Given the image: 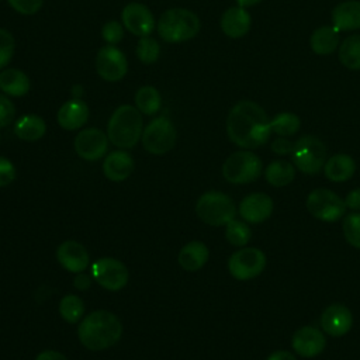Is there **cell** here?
Wrapping results in <instances>:
<instances>
[{
	"mask_svg": "<svg viewBox=\"0 0 360 360\" xmlns=\"http://www.w3.org/2000/svg\"><path fill=\"white\" fill-rule=\"evenodd\" d=\"M59 264L70 273H82L87 269L90 259L86 248L76 240H65L56 249Z\"/></svg>",
	"mask_w": 360,
	"mask_h": 360,
	"instance_id": "ac0fdd59",
	"label": "cell"
},
{
	"mask_svg": "<svg viewBox=\"0 0 360 360\" xmlns=\"http://www.w3.org/2000/svg\"><path fill=\"white\" fill-rule=\"evenodd\" d=\"M339 31L333 25L316 28L309 38V46L316 55H329L339 46Z\"/></svg>",
	"mask_w": 360,
	"mask_h": 360,
	"instance_id": "484cf974",
	"label": "cell"
},
{
	"mask_svg": "<svg viewBox=\"0 0 360 360\" xmlns=\"http://www.w3.org/2000/svg\"><path fill=\"white\" fill-rule=\"evenodd\" d=\"M15 117V107L7 94L0 93V128L10 125Z\"/></svg>",
	"mask_w": 360,
	"mask_h": 360,
	"instance_id": "74e56055",
	"label": "cell"
},
{
	"mask_svg": "<svg viewBox=\"0 0 360 360\" xmlns=\"http://www.w3.org/2000/svg\"><path fill=\"white\" fill-rule=\"evenodd\" d=\"M342 231L346 242L350 246L360 249V212L354 211L345 215L342 222Z\"/></svg>",
	"mask_w": 360,
	"mask_h": 360,
	"instance_id": "836d02e7",
	"label": "cell"
},
{
	"mask_svg": "<svg viewBox=\"0 0 360 360\" xmlns=\"http://www.w3.org/2000/svg\"><path fill=\"white\" fill-rule=\"evenodd\" d=\"M35 360H68L65 354H62L60 352L56 350H44L41 352Z\"/></svg>",
	"mask_w": 360,
	"mask_h": 360,
	"instance_id": "ee69618b",
	"label": "cell"
},
{
	"mask_svg": "<svg viewBox=\"0 0 360 360\" xmlns=\"http://www.w3.org/2000/svg\"><path fill=\"white\" fill-rule=\"evenodd\" d=\"M125 28L138 37H148L155 28V18L152 11L141 3H129L124 7L121 14Z\"/></svg>",
	"mask_w": 360,
	"mask_h": 360,
	"instance_id": "e0dca14e",
	"label": "cell"
},
{
	"mask_svg": "<svg viewBox=\"0 0 360 360\" xmlns=\"http://www.w3.org/2000/svg\"><path fill=\"white\" fill-rule=\"evenodd\" d=\"M96 70L101 79L118 82L127 75L128 60L121 49L114 45H105L97 52Z\"/></svg>",
	"mask_w": 360,
	"mask_h": 360,
	"instance_id": "7c38bea8",
	"label": "cell"
},
{
	"mask_svg": "<svg viewBox=\"0 0 360 360\" xmlns=\"http://www.w3.org/2000/svg\"><path fill=\"white\" fill-rule=\"evenodd\" d=\"M262 0H236V3H238V6H240V7H250V6H256V4H259Z\"/></svg>",
	"mask_w": 360,
	"mask_h": 360,
	"instance_id": "7dc6e473",
	"label": "cell"
},
{
	"mask_svg": "<svg viewBox=\"0 0 360 360\" xmlns=\"http://www.w3.org/2000/svg\"><path fill=\"white\" fill-rule=\"evenodd\" d=\"M46 124L45 121L35 114H27L17 120L14 125L15 135L22 141H38L45 135Z\"/></svg>",
	"mask_w": 360,
	"mask_h": 360,
	"instance_id": "4316f807",
	"label": "cell"
},
{
	"mask_svg": "<svg viewBox=\"0 0 360 360\" xmlns=\"http://www.w3.org/2000/svg\"><path fill=\"white\" fill-rule=\"evenodd\" d=\"M264 177L267 183H270L274 187L288 186L295 179V166L283 159L273 160L266 167Z\"/></svg>",
	"mask_w": 360,
	"mask_h": 360,
	"instance_id": "83f0119b",
	"label": "cell"
},
{
	"mask_svg": "<svg viewBox=\"0 0 360 360\" xmlns=\"http://www.w3.org/2000/svg\"><path fill=\"white\" fill-rule=\"evenodd\" d=\"M332 25L340 31L360 28V0H345L332 11Z\"/></svg>",
	"mask_w": 360,
	"mask_h": 360,
	"instance_id": "7402d4cb",
	"label": "cell"
},
{
	"mask_svg": "<svg viewBox=\"0 0 360 360\" xmlns=\"http://www.w3.org/2000/svg\"><path fill=\"white\" fill-rule=\"evenodd\" d=\"M15 174L17 172L11 160H8L4 156H0V187H6L10 183H13L15 179Z\"/></svg>",
	"mask_w": 360,
	"mask_h": 360,
	"instance_id": "ab89813d",
	"label": "cell"
},
{
	"mask_svg": "<svg viewBox=\"0 0 360 360\" xmlns=\"http://www.w3.org/2000/svg\"><path fill=\"white\" fill-rule=\"evenodd\" d=\"M59 314L69 323H76L82 321L84 315L83 300L75 294L65 295L59 302Z\"/></svg>",
	"mask_w": 360,
	"mask_h": 360,
	"instance_id": "1f68e13d",
	"label": "cell"
},
{
	"mask_svg": "<svg viewBox=\"0 0 360 360\" xmlns=\"http://www.w3.org/2000/svg\"><path fill=\"white\" fill-rule=\"evenodd\" d=\"M267 263L266 255L259 248H242L231 255L228 260V270L231 276L240 281H248L264 270Z\"/></svg>",
	"mask_w": 360,
	"mask_h": 360,
	"instance_id": "9c48e42d",
	"label": "cell"
},
{
	"mask_svg": "<svg viewBox=\"0 0 360 360\" xmlns=\"http://www.w3.org/2000/svg\"><path fill=\"white\" fill-rule=\"evenodd\" d=\"M339 60L350 70H360V34L343 39L339 45Z\"/></svg>",
	"mask_w": 360,
	"mask_h": 360,
	"instance_id": "f1b7e54d",
	"label": "cell"
},
{
	"mask_svg": "<svg viewBox=\"0 0 360 360\" xmlns=\"http://www.w3.org/2000/svg\"><path fill=\"white\" fill-rule=\"evenodd\" d=\"M262 170V159L249 149L233 152L222 165V174L232 184L252 183L260 177Z\"/></svg>",
	"mask_w": 360,
	"mask_h": 360,
	"instance_id": "52a82bcc",
	"label": "cell"
},
{
	"mask_svg": "<svg viewBox=\"0 0 360 360\" xmlns=\"http://www.w3.org/2000/svg\"><path fill=\"white\" fill-rule=\"evenodd\" d=\"M292 350L301 357L311 359L321 354L326 347V338L323 330L315 326H301L291 338Z\"/></svg>",
	"mask_w": 360,
	"mask_h": 360,
	"instance_id": "5bb4252c",
	"label": "cell"
},
{
	"mask_svg": "<svg viewBox=\"0 0 360 360\" xmlns=\"http://www.w3.org/2000/svg\"><path fill=\"white\" fill-rule=\"evenodd\" d=\"M91 274L103 288L110 291L124 288L129 280L127 266L114 257H101L96 260L91 266Z\"/></svg>",
	"mask_w": 360,
	"mask_h": 360,
	"instance_id": "8fae6325",
	"label": "cell"
},
{
	"mask_svg": "<svg viewBox=\"0 0 360 360\" xmlns=\"http://www.w3.org/2000/svg\"><path fill=\"white\" fill-rule=\"evenodd\" d=\"M83 87L80 86V84H75L73 87H72V96H73V98H82V96H83Z\"/></svg>",
	"mask_w": 360,
	"mask_h": 360,
	"instance_id": "bcb514c9",
	"label": "cell"
},
{
	"mask_svg": "<svg viewBox=\"0 0 360 360\" xmlns=\"http://www.w3.org/2000/svg\"><path fill=\"white\" fill-rule=\"evenodd\" d=\"M195 212L202 222L211 226H222L235 218L236 205L225 193L207 191L197 200Z\"/></svg>",
	"mask_w": 360,
	"mask_h": 360,
	"instance_id": "5b68a950",
	"label": "cell"
},
{
	"mask_svg": "<svg viewBox=\"0 0 360 360\" xmlns=\"http://www.w3.org/2000/svg\"><path fill=\"white\" fill-rule=\"evenodd\" d=\"M226 134L239 148L256 149L270 138V118L257 103L252 100L238 101L228 114Z\"/></svg>",
	"mask_w": 360,
	"mask_h": 360,
	"instance_id": "6da1fadb",
	"label": "cell"
},
{
	"mask_svg": "<svg viewBox=\"0 0 360 360\" xmlns=\"http://www.w3.org/2000/svg\"><path fill=\"white\" fill-rule=\"evenodd\" d=\"M252 25V17L245 7L233 6L224 11L221 17V30L229 38L245 37Z\"/></svg>",
	"mask_w": 360,
	"mask_h": 360,
	"instance_id": "d6986e66",
	"label": "cell"
},
{
	"mask_svg": "<svg viewBox=\"0 0 360 360\" xmlns=\"http://www.w3.org/2000/svg\"><path fill=\"white\" fill-rule=\"evenodd\" d=\"M210 257V250L205 243L200 240H191L186 243L179 252V264L187 271L200 270Z\"/></svg>",
	"mask_w": 360,
	"mask_h": 360,
	"instance_id": "cb8c5ba5",
	"label": "cell"
},
{
	"mask_svg": "<svg viewBox=\"0 0 360 360\" xmlns=\"http://www.w3.org/2000/svg\"><path fill=\"white\" fill-rule=\"evenodd\" d=\"M136 108L145 115L156 114L162 107L160 93L153 86H143L135 94Z\"/></svg>",
	"mask_w": 360,
	"mask_h": 360,
	"instance_id": "f546056e",
	"label": "cell"
},
{
	"mask_svg": "<svg viewBox=\"0 0 360 360\" xmlns=\"http://www.w3.org/2000/svg\"><path fill=\"white\" fill-rule=\"evenodd\" d=\"M159 55H160V45H159V42L155 38H150L149 35L148 37H141V39L138 41V45H136V56H138V59L142 63L149 65V63L156 62Z\"/></svg>",
	"mask_w": 360,
	"mask_h": 360,
	"instance_id": "e575fe53",
	"label": "cell"
},
{
	"mask_svg": "<svg viewBox=\"0 0 360 360\" xmlns=\"http://www.w3.org/2000/svg\"><path fill=\"white\" fill-rule=\"evenodd\" d=\"M73 285L77 288V290H87L90 285H91V278L90 276L87 274H83V273H77V276L73 278Z\"/></svg>",
	"mask_w": 360,
	"mask_h": 360,
	"instance_id": "7bdbcfd3",
	"label": "cell"
},
{
	"mask_svg": "<svg viewBox=\"0 0 360 360\" xmlns=\"http://www.w3.org/2000/svg\"><path fill=\"white\" fill-rule=\"evenodd\" d=\"M266 360H297V357L288 350H276Z\"/></svg>",
	"mask_w": 360,
	"mask_h": 360,
	"instance_id": "f6af8a7d",
	"label": "cell"
},
{
	"mask_svg": "<svg viewBox=\"0 0 360 360\" xmlns=\"http://www.w3.org/2000/svg\"><path fill=\"white\" fill-rule=\"evenodd\" d=\"M101 37L103 39L110 44V45H115L118 44L122 37H124V28L122 25L118 22V21H108L103 25V30H101Z\"/></svg>",
	"mask_w": 360,
	"mask_h": 360,
	"instance_id": "8d00e7d4",
	"label": "cell"
},
{
	"mask_svg": "<svg viewBox=\"0 0 360 360\" xmlns=\"http://www.w3.org/2000/svg\"><path fill=\"white\" fill-rule=\"evenodd\" d=\"M225 238L231 245L242 248L250 240L252 231L246 222L233 218L225 225Z\"/></svg>",
	"mask_w": 360,
	"mask_h": 360,
	"instance_id": "d6a6232c",
	"label": "cell"
},
{
	"mask_svg": "<svg viewBox=\"0 0 360 360\" xmlns=\"http://www.w3.org/2000/svg\"><path fill=\"white\" fill-rule=\"evenodd\" d=\"M73 146L82 159L97 160L107 152L108 136L98 128H86L76 135Z\"/></svg>",
	"mask_w": 360,
	"mask_h": 360,
	"instance_id": "4fadbf2b",
	"label": "cell"
},
{
	"mask_svg": "<svg viewBox=\"0 0 360 360\" xmlns=\"http://www.w3.org/2000/svg\"><path fill=\"white\" fill-rule=\"evenodd\" d=\"M270 127H271V132L277 134L278 136L288 138L298 132V129L301 127V120L294 112L283 111V112L276 114L270 120Z\"/></svg>",
	"mask_w": 360,
	"mask_h": 360,
	"instance_id": "4dcf8cb0",
	"label": "cell"
},
{
	"mask_svg": "<svg viewBox=\"0 0 360 360\" xmlns=\"http://www.w3.org/2000/svg\"><path fill=\"white\" fill-rule=\"evenodd\" d=\"M176 128L166 117L152 120L142 132V145L152 155H163L176 143Z\"/></svg>",
	"mask_w": 360,
	"mask_h": 360,
	"instance_id": "30bf717a",
	"label": "cell"
},
{
	"mask_svg": "<svg viewBox=\"0 0 360 360\" xmlns=\"http://www.w3.org/2000/svg\"><path fill=\"white\" fill-rule=\"evenodd\" d=\"M356 172V162L347 153H336L326 159L323 166L325 177L333 183H343L353 177Z\"/></svg>",
	"mask_w": 360,
	"mask_h": 360,
	"instance_id": "603a6c76",
	"label": "cell"
},
{
	"mask_svg": "<svg viewBox=\"0 0 360 360\" xmlns=\"http://www.w3.org/2000/svg\"><path fill=\"white\" fill-rule=\"evenodd\" d=\"M270 148H271V150H273L276 155L285 156V155H291L292 148H294V143H292L288 138L278 136V138H276V139L271 142Z\"/></svg>",
	"mask_w": 360,
	"mask_h": 360,
	"instance_id": "60d3db41",
	"label": "cell"
},
{
	"mask_svg": "<svg viewBox=\"0 0 360 360\" xmlns=\"http://www.w3.org/2000/svg\"><path fill=\"white\" fill-rule=\"evenodd\" d=\"M142 132V115L136 107L120 105L110 117L107 125L108 141L121 149L135 146Z\"/></svg>",
	"mask_w": 360,
	"mask_h": 360,
	"instance_id": "3957f363",
	"label": "cell"
},
{
	"mask_svg": "<svg viewBox=\"0 0 360 360\" xmlns=\"http://www.w3.org/2000/svg\"><path fill=\"white\" fill-rule=\"evenodd\" d=\"M15 49L14 37L10 31L0 28V70L8 65Z\"/></svg>",
	"mask_w": 360,
	"mask_h": 360,
	"instance_id": "d590c367",
	"label": "cell"
},
{
	"mask_svg": "<svg viewBox=\"0 0 360 360\" xmlns=\"http://www.w3.org/2000/svg\"><path fill=\"white\" fill-rule=\"evenodd\" d=\"M200 31V18L187 8H169L158 21V32L166 42H183L194 38Z\"/></svg>",
	"mask_w": 360,
	"mask_h": 360,
	"instance_id": "277c9868",
	"label": "cell"
},
{
	"mask_svg": "<svg viewBox=\"0 0 360 360\" xmlns=\"http://www.w3.org/2000/svg\"><path fill=\"white\" fill-rule=\"evenodd\" d=\"M0 90L13 97L25 96L30 90V79L28 76L15 68L3 69L0 72Z\"/></svg>",
	"mask_w": 360,
	"mask_h": 360,
	"instance_id": "d4e9b609",
	"label": "cell"
},
{
	"mask_svg": "<svg viewBox=\"0 0 360 360\" xmlns=\"http://www.w3.org/2000/svg\"><path fill=\"white\" fill-rule=\"evenodd\" d=\"M319 323L323 333L333 338H340L352 329L353 315L346 305L330 304L322 311Z\"/></svg>",
	"mask_w": 360,
	"mask_h": 360,
	"instance_id": "9a60e30c",
	"label": "cell"
},
{
	"mask_svg": "<svg viewBox=\"0 0 360 360\" xmlns=\"http://www.w3.org/2000/svg\"><path fill=\"white\" fill-rule=\"evenodd\" d=\"M7 1L15 11L25 15L35 14L37 11H39L42 6V0H7Z\"/></svg>",
	"mask_w": 360,
	"mask_h": 360,
	"instance_id": "f35d334b",
	"label": "cell"
},
{
	"mask_svg": "<svg viewBox=\"0 0 360 360\" xmlns=\"http://www.w3.org/2000/svg\"><path fill=\"white\" fill-rule=\"evenodd\" d=\"M326 153V145L318 136L304 135L294 142L291 159L300 172L312 176L323 169Z\"/></svg>",
	"mask_w": 360,
	"mask_h": 360,
	"instance_id": "8992f818",
	"label": "cell"
},
{
	"mask_svg": "<svg viewBox=\"0 0 360 360\" xmlns=\"http://www.w3.org/2000/svg\"><path fill=\"white\" fill-rule=\"evenodd\" d=\"M345 202L349 210L360 211V187L350 190L345 198Z\"/></svg>",
	"mask_w": 360,
	"mask_h": 360,
	"instance_id": "b9f144b4",
	"label": "cell"
},
{
	"mask_svg": "<svg viewBox=\"0 0 360 360\" xmlns=\"http://www.w3.org/2000/svg\"><path fill=\"white\" fill-rule=\"evenodd\" d=\"M134 170V159L125 150L110 152L103 162V173L112 181H122L131 176Z\"/></svg>",
	"mask_w": 360,
	"mask_h": 360,
	"instance_id": "44dd1931",
	"label": "cell"
},
{
	"mask_svg": "<svg viewBox=\"0 0 360 360\" xmlns=\"http://www.w3.org/2000/svg\"><path fill=\"white\" fill-rule=\"evenodd\" d=\"M122 335V325L117 315L105 309H97L82 318L77 336L89 350H104L114 346Z\"/></svg>",
	"mask_w": 360,
	"mask_h": 360,
	"instance_id": "7a4b0ae2",
	"label": "cell"
},
{
	"mask_svg": "<svg viewBox=\"0 0 360 360\" xmlns=\"http://www.w3.org/2000/svg\"><path fill=\"white\" fill-rule=\"evenodd\" d=\"M58 124L66 131L82 128L89 118V107L82 98H72L58 110Z\"/></svg>",
	"mask_w": 360,
	"mask_h": 360,
	"instance_id": "ffe728a7",
	"label": "cell"
},
{
	"mask_svg": "<svg viewBox=\"0 0 360 360\" xmlns=\"http://www.w3.org/2000/svg\"><path fill=\"white\" fill-rule=\"evenodd\" d=\"M273 200L266 193H252L243 197L239 202L238 211L242 219L249 224H260L270 218L273 214Z\"/></svg>",
	"mask_w": 360,
	"mask_h": 360,
	"instance_id": "2e32d148",
	"label": "cell"
},
{
	"mask_svg": "<svg viewBox=\"0 0 360 360\" xmlns=\"http://www.w3.org/2000/svg\"><path fill=\"white\" fill-rule=\"evenodd\" d=\"M309 214L323 222H336L346 214V202L329 188L312 190L305 201Z\"/></svg>",
	"mask_w": 360,
	"mask_h": 360,
	"instance_id": "ba28073f",
	"label": "cell"
}]
</instances>
